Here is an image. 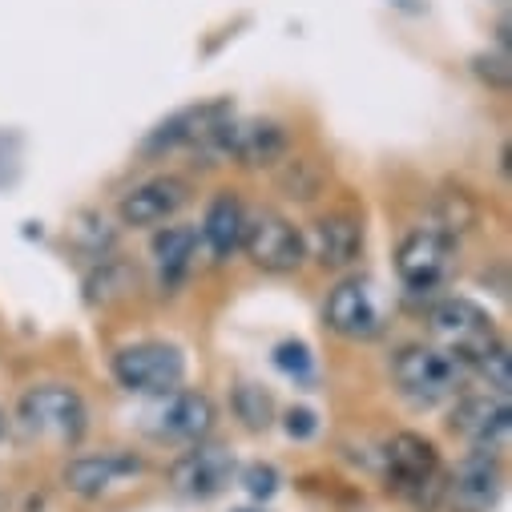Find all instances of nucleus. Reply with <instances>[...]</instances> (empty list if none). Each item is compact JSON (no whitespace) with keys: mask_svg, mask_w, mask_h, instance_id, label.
Here are the masks:
<instances>
[{"mask_svg":"<svg viewBox=\"0 0 512 512\" xmlns=\"http://www.w3.org/2000/svg\"><path fill=\"white\" fill-rule=\"evenodd\" d=\"M230 121V105L226 101H202V105H186L178 113H170L158 130L142 142L146 154H170L182 146H210L214 134Z\"/></svg>","mask_w":512,"mask_h":512,"instance_id":"9d476101","label":"nucleus"},{"mask_svg":"<svg viewBox=\"0 0 512 512\" xmlns=\"http://www.w3.org/2000/svg\"><path fill=\"white\" fill-rule=\"evenodd\" d=\"M0 436H5V416H0Z\"/></svg>","mask_w":512,"mask_h":512,"instance_id":"bb28decb","label":"nucleus"},{"mask_svg":"<svg viewBox=\"0 0 512 512\" xmlns=\"http://www.w3.org/2000/svg\"><path fill=\"white\" fill-rule=\"evenodd\" d=\"M323 319L343 339H367L379 331V303L367 279H343L323 307Z\"/></svg>","mask_w":512,"mask_h":512,"instance_id":"ddd939ff","label":"nucleus"},{"mask_svg":"<svg viewBox=\"0 0 512 512\" xmlns=\"http://www.w3.org/2000/svg\"><path fill=\"white\" fill-rule=\"evenodd\" d=\"M242 250L250 254V263L267 271V275H291L303 267L307 259V246L303 234L275 210H259V214H246L242 226Z\"/></svg>","mask_w":512,"mask_h":512,"instance_id":"39448f33","label":"nucleus"},{"mask_svg":"<svg viewBox=\"0 0 512 512\" xmlns=\"http://www.w3.org/2000/svg\"><path fill=\"white\" fill-rule=\"evenodd\" d=\"M186 375V355L170 343H130L113 355V379L125 392L162 396L174 392Z\"/></svg>","mask_w":512,"mask_h":512,"instance_id":"20e7f679","label":"nucleus"},{"mask_svg":"<svg viewBox=\"0 0 512 512\" xmlns=\"http://www.w3.org/2000/svg\"><path fill=\"white\" fill-rule=\"evenodd\" d=\"M500 484H504V472H500L496 448H472L444 492L456 512H488L500 496Z\"/></svg>","mask_w":512,"mask_h":512,"instance_id":"9b49d317","label":"nucleus"},{"mask_svg":"<svg viewBox=\"0 0 512 512\" xmlns=\"http://www.w3.org/2000/svg\"><path fill=\"white\" fill-rule=\"evenodd\" d=\"M480 375H484V383L492 388V396H508V388H512V363H508V347L504 343H496L484 359H476L472 363Z\"/></svg>","mask_w":512,"mask_h":512,"instance_id":"4be33fe9","label":"nucleus"},{"mask_svg":"<svg viewBox=\"0 0 512 512\" xmlns=\"http://www.w3.org/2000/svg\"><path fill=\"white\" fill-rule=\"evenodd\" d=\"M214 158H234L238 166H275L287 154V130L279 121H226L206 146Z\"/></svg>","mask_w":512,"mask_h":512,"instance_id":"6e6552de","label":"nucleus"},{"mask_svg":"<svg viewBox=\"0 0 512 512\" xmlns=\"http://www.w3.org/2000/svg\"><path fill=\"white\" fill-rule=\"evenodd\" d=\"M154 263L162 275V287H178L190 267H194V250H198V230L194 226H166L154 234Z\"/></svg>","mask_w":512,"mask_h":512,"instance_id":"a211bd4d","label":"nucleus"},{"mask_svg":"<svg viewBox=\"0 0 512 512\" xmlns=\"http://www.w3.org/2000/svg\"><path fill=\"white\" fill-rule=\"evenodd\" d=\"M428 214H432V230L448 234L452 242L464 238L468 230H476V222H480V206L464 186H440L432 194V210Z\"/></svg>","mask_w":512,"mask_h":512,"instance_id":"aec40b11","label":"nucleus"},{"mask_svg":"<svg viewBox=\"0 0 512 512\" xmlns=\"http://www.w3.org/2000/svg\"><path fill=\"white\" fill-rule=\"evenodd\" d=\"M234 512H263V508H234Z\"/></svg>","mask_w":512,"mask_h":512,"instance_id":"a878e982","label":"nucleus"},{"mask_svg":"<svg viewBox=\"0 0 512 512\" xmlns=\"http://www.w3.org/2000/svg\"><path fill=\"white\" fill-rule=\"evenodd\" d=\"M234 412H238V420H246V428H267L271 424V396L263 388H254V383H242L234 392Z\"/></svg>","mask_w":512,"mask_h":512,"instance_id":"412c9836","label":"nucleus"},{"mask_svg":"<svg viewBox=\"0 0 512 512\" xmlns=\"http://www.w3.org/2000/svg\"><path fill=\"white\" fill-rule=\"evenodd\" d=\"M428 323H432V335L444 343L440 351H448L460 367H472L476 359H484L500 343L492 315L484 307H476L472 299H444V303H436Z\"/></svg>","mask_w":512,"mask_h":512,"instance_id":"f03ea898","label":"nucleus"},{"mask_svg":"<svg viewBox=\"0 0 512 512\" xmlns=\"http://www.w3.org/2000/svg\"><path fill=\"white\" fill-rule=\"evenodd\" d=\"M392 375L400 383V392L416 404H436L448 400L460 383V363L440 351V347H424V343H408L400 347V355L392 359Z\"/></svg>","mask_w":512,"mask_h":512,"instance_id":"423d86ee","label":"nucleus"},{"mask_svg":"<svg viewBox=\"0 0 512 512\" xmlns=\"http://www.w3.org/2000/svg\"><path fill=\"white\" fill-rule=\"evenodd\" d=\"M452 428L472 448H496L512 428L508 396H464L452 412Z\"/></svg>","mask_w":512,"mask_h":512,"instance_id":"dca6fc26","label":"nucleus"},{"mask_svg":"<svg viewBox=\"0 0 512 512\" xmlns=\"http://www.w3.org/2000/svg\"><path fill=\"white\" fill-rule=\"evenodd\" d=\"M242 226H246V210L234 194H214L206 214H202V238L210 246L214 259H230V254L242 246Z\"/></svg>","mask_w":512,"mask_h":512,"instance_id":"f3484780","label":"nucleus"},{"mask_svg":"<svg viewBox=\"0 0 512 512\" xmlns=\"http://www.w3.org/2000/svg\"><path fill=\"white\" fill-rule=\"evenodd\" d=\"M230 476H234V456L226 448H218V444H198L194 452H186L170 468V484L182 496H194V500L218 496L230 484Z\"/></svg>","mask_w":512,"mask_h":512,"instance_id":"4468645a","label":"nucleus"},{"mask_svg":"<svg viewBox=\"0 0 512 512\" xmlns=\"http://www.w3.org/2000/svg\"><path fill=\"white\" fill-rule=\"evenodd\" d=\"M452 250L456 242L432 226L412 230L396 250V275L408 291H436L452 271Z\"/></svg>","mask_w":512,"mask_h":512,"instance_id":"0eeeda50","label":"nucleus"},{"mask_svg":"<svg viewBox=\"0 0 512 512\" xmlns=\"http://www.w3.org/2000/svg\"><path fill=\"white\" fill-rule=\"evenodd\" d=\"M186 198H190V186L174 174H162V178H150L125 194L117 206V218L125 226H162L186 206Z\"/></svg>","mask_w":512,"mask_h":512,"instance_id":"f8f14e48","label":"nucleus"},{"mask_svg":"<svg viewBox=\"0 0 512 512\" xmlns=\"http://www.w3.org/2000/svg\"><path fill=\"white\" fill-rule=\"evenodd\" d=\"M303 246H307V254L319 267L343 271V267H351L363 254V226H359V218H351L343 210L339 214H323L311 226V234L303 238Z\"/></svg>","mask_w":512,"mask_h":512,"instance_id":"2eb2a0df","label":"nucleus"},{"mask_svg":"<svg viewBox=\"0 0 512 512\" xmlns=\"http://www.w3.org/2000/svg\"><path fill=\"white\" fill-rule=\"evenodd\" d=\"M146 472L142 456L134 452H89V456H77L65 464L61 480L73 496H85V500H97V496H109L125 484H134L138 476Z\"/></svg>","mask_w":512,"mask_h":512,"instance_id":"1a4fd4ad","label":"nucleus"},{"mask_svg":"<svg viewBox=\"0 0 512 512\" xmlns=\"http://www.w3.org/2000/svg\"><path fill=\"white\" fill-rule=\"evenodd\" d=\"M214 428V404L202 392H174L162 412V432L174 440H202Z\"/></svg>","mask_w":512,"mask_h":512,"instance_id":"6ab92c4d","label":"nucleus"},{"mask_svg":"<svg viewBox=\"0 0 512 512\" xmlns=\"http://www.w3.org/2000/svg\"><path fill=\"white\" fill-rule=\"evenodd\" d=\"M85 400L65 383H37L17 404V424L49 444H77L85 432Z\"/></svg>","mask_w":512,"mask_h":512,"instance_id":"f257e3e1","label":"nucleus"},{"mask_svg":"<svg viewBox=\"0 0 512 512\" xmlns=\"http://www.w3.org/2000/svg\"><path fill=\"white\" fill-rule=\"evenodd\" d=\"M388 488L400 496H412L424 512L436 504V496H444L448 484H440V456L432 448V440L416 436V432H400L388 444Z\"/></svg>","mask_w":512,"mask_h":512,"instance_id":"7ed1b4c3","label":"nucleus"},{"mask_svg":"<svg viewBox=\"0 0 512 512\" xmlns=\"http://www.w3.org/2000/svg\"><path fill=\"white\" fill-rule=\"evenodd\" d=\"M275 488H279V472H275L271 464H254V468H246V492H250V496L267 500V496H275Z\"/></svg>","mask_w":512,"mask_h":512,"instance_id":"5701e85b","label":"nucleus"},{"mask_svg":"<svg viewBox=\"0 0 512 512\" xmlns=\"http://www.w3.org/2000/svg\"><path fill=\"white\" fill-rule=\"evenodd\" d=\"M287 432H291V436H311V432H315V416L303 412V408L291 412V416H287Z\"/></svg>","mask_w":512,"mask_h":512,"instance_id":"393cba45","label":"nucleus"},{"mask_svg":"<svg viewBox=\"0 0 512 512\" xmlns=\"http://www.w3.org/2000/svg\"><path fill=\"white\" fill-rule=\"evenodd\" d=\"M275 363H279L283 371H295V375H307V371H311V355H307L303 343H283V347L275 351Z\"/></svg>","mask_w":512,"mask_h":512,"instance_id":"b1692460","label":"nucleus"}]
</instances>
